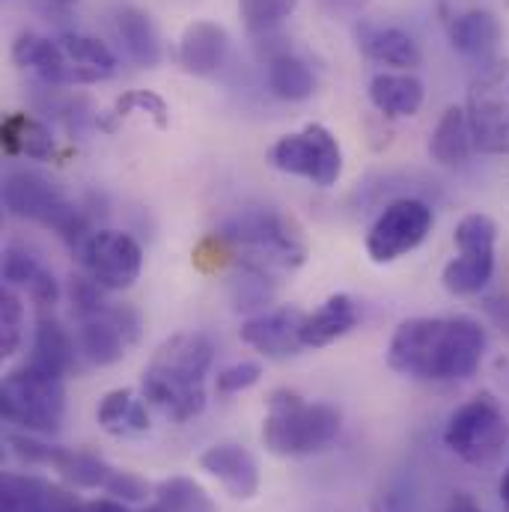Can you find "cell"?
I'll list each match as a JSON object with an SVG mask.
<instances>
[{
	"label": "cell",
	"instance_id": "cell-45",
	"mask_svg": "<svg viewBox=\"0 0 509 512\" xmlns=\"http://www.w3.org/2000/svg\"><path fill=\"white\" fill-rule=\"evenodd\" d=\"M507 3H509V0H507Z\"/></svg>",
	"mask_w": 509,
	"mask_h": 512
},
{
	"label": "cell",
	"instance_id": "cell-39",
	"mask_svg": "<svg viewBox=\"0 0 509 512\" xmlns=\"http://www.w3.org/2000/svg\"><path fill=\"white\" fill-rule=\"evenodd\" d=\"M27 292H30V298H33L39 307H54L57 298H60V283H57V277H54L48 268H42V271L30 280Z\"/></svg>",
	"mask_w": 509,
	"mask_h": 512
},
{
	"label": "cell",
	"instance_id": "cell-16",
	"mask_svg": "<svg viewBox=\"0 0 509 512\" xmlns=\"http://www.w3.org/2000/svg\"><path fill=\"white\" fill-rule=\"evenodd\" d=\"M307 313L295 310V307H277V310H265L254 319H248L242 325V340L262 352L265 358H289L295 355L301 346V322Z\"/></svg>",
	"mask_w": 509,
	"mask_h": 512
},
{
	"label": "cell",
	"instance_id": "cell-41",
	"mask_svg": "<svg viewBox=\"0 0 509 512\" xmlns=\"http://www.w3.org/2000/svg\"><path fill=\"white\" fill-rule=\"evenodd\" d=\"M81 512H128V507L117 498H102V501H93V504L81 507Z\"/></svg>",
	"mask_w": 509,
	"mask_h": 512
},
{
	"label": "cell",
	"instance_id": "cell-28",
	"mask_svg": "<svg viewBox=\"0 0 509 512\" xmlns=\"http://www.w3.org/2000/svg\"><path fill=\"white\" fill-rule=\"evenodd\" d=\"M117 36L126 48V54L143 69H155L161 63V36L152 24V18L137 9L126 6L117 15Z\"/></svg>",
	"mask_w": 509,
	"mask_h": 512
},
{
	"label": "cell",
	"instance_id": "cell-44",
	"mask_svg": "<svg viewBox=\"0 0 509 512\" xmlns=\"http://www.w3.org/2000/svg\"><path fill=\"white\" fill-rule=\"evenodd\" d=\"M45 3H51V6H57V9H66V6H75L78 0H45Z\"/></svg>",
	"mask_w": 509,
	"mask_h": 512
},
{
	"label": "cell",
	"instance_id": "cell-35",
	"mask_svg": "<svg viewBox=\"0 0 509 512\" xmlns=\"http://www.w3.org/2000/svg\"><path fill=\"white\" fill-rule=\"evenodd\" d=\"M69 295H72V310H75L78 319L96 316V313H102L108 307L105 298H102V286L93 277H72Z\"/></svg>",
	"mask_w": 509,
	"mask_h": 512
},
{
	"label": "cell",
	"instance_id": "cell-12",
	"mask_svg": "<svg viewBox=\"0 0 509 512\" xmlns=\"http://www.w3.org/2000/svg\"><path fill=\"white\" fill-rule=\"evenodd\" d=\"M78 259L102 289H128L143 268L140 245L120 230H99L90 233L87 242L78 248Z\"/></svg>",
	"mask_w": 509,
	"mask_h": 512
},
{
	"label": "cell",
	"instance_id": "cell-40",
	"mask_svg": "<svg viewBox=\"0 0 509 512\" xmlns=\"http://www.w3.org/2000/svg\"><path fill=\"white\" fill-rule=\"evenodd\" d=\"M316 3L334 18H358L370 6V0H316Z\"/></svg>",
	"mask_w": 509,
	"mask_h": 512
},
{
	"label": "cell",
	"instance_id": "cell-32",
	"mask_svg": "<svg viewBox=\"0 0 509 512\" xmlns=\"http://www.w3.org/2000/svg\"><path fill=\"white\" fill-rule=\"evenodd\" d=\"M295 6L298 0H239V12L251 36L274 33L295 12Z\"/></svg>",
	"mask_w": 509,
	"mask_h": 512
},
{
	"label": "cell",
	"instance_id": "cell-5",
	"mask_svg": "<svg viewBox=\"0 0 509 512\" xmlns=\"http://www.w3.org/2000/svg\"><path fill=\"white\" fill-rule=\"evenodd\" d=\"M3 206L15 218H27V221L42 224V227H51L75 251L90 236V227H87L81 209H75L39 173H27V170L9 173L6 182H3Z\"/></svg>",
	"mask_w": 509,
	"mask_h": 512
},
{
	"label": "cell",
	"instance_id": "cell-15",
	"mask_svg": "<svg viewBox=\"0 0 509 512\" xmlns=\"http://www.w3.org/2000/svg\"><path fill=\"white\" fill-rule=\"evenodd\" d=\"M12 63L18 69L33 72L45 84H57V87L60 84H96V81H105V75L72 63L66 57V51L60 48V42H51L45 36H36V33H21L12 42Z\"/></svg>",
	"mask_w": 509,
	"mask_h": 512
},
{
	"label": "cell",
	"instance_id": "cell-26",
	"mask_svg": "<svg viewBox=\"0 0 509 512\" xmlns=\"http://www.w3.org/2000/svg\"><path fill=\"white\" fill-rule=\"evenodd\" d=\"M99 426L108 435L117 438H137L149 432V411H146V399H140L134 390H111L105 393V399L99 402Z\"/></svg>",
	"mask_w": 509,
	"mask_h": 512
},
{
	"label": "cell",
	"instance_id": "cell-8",
	"mask_svg": "<svg viewBox=\"0 0 509 512\" xmlns=\"http://www.w3.org/2000/svg\"><path fill=\"white\" fill-rule=\"evenodd\" d=\"M465 114L480 152L509 155V57L489 63L471 81Z\"/></svg>",
	"mask_w": 509,
	"mask_h": 512
},
{
	"label": "cell",
	"instance_id": "cell-23",
	"mask_svg": "<svg viewBox=\"0 0 509 512\" xmlns=\"http://www.w3.org/2000/svg\"><path fill=\"white\" fill-rule=\"evenodd\" d=\"M75 358H78V346L75 340L69 337V331L57 322V319H48L42 316L36 322V334H33V355H30V367L39 370V373H48V376H57L63 379L72 367H75Z\"/></svg>",
	"mask_w": 509,
	"mask_h": 512
},
{
	"label": "cell",
	"instance_id": "cell-2",
	"mask_svg": "<svg viewBox=\"0 0 509 512\" xmlns=\"http://www.w3.org/2000/svg\"><path fill=\"white\" fill-rule=\"evenodd\" d=\"M215 343L203 331H182L164 340L143 370V399L176 423L194 420L206 408V376Z\"/></svg>",
	"mask_w": 509,
	"mask_h": 512
},
{
	"label": "cell",
	"instance_id": "cell-4",
	"mask_svg": "<svg viewBox=\"0 0 509 512\" xmlns=\"http://www.w3.org/2000/svg\"><path fill=\"white\" fill-rule=\"evenodd\" d=\"M218 239L242 254V265L259 271H292L304 262V245L289 221L271 209H248L218 230Z\"/></svg>",
	"mask_w": 509,
	"mask_h": 512
},
{
	"label": "cell",
	"instance_id": "cell-9",
	"mask_svg": "<svg viewBox=\"0 0 509 512\" xmlns=\"http://www.w3.org/2000/svg\"><path fill=\"white\" fill-rule=\"evenodd\" d=\"M453 242L459 248V256L444 265L441 283L450 295H477L495 274L498 224L483 212H471L456 224Z\"/></svg>",
	"mask_w": 509,
	"mask_h": 512
},
{
	"label": "cell",
	"instance_id": "cell-1",
	"mask_svg": "<svg viewBox=\"0 0 509 512\" xmlns=\"http://www.w3.org/2000/svg\"><path fill=\"white\" fill-rule=\"evenodd\" d=\"M486 328L471 316H417L402 322L387 346V364L420 382H456L477 373Z\"/></svg>",
	"mask_w": 509,
	"mask_h": 512
},
{
	"label": "cell",
	"instance_id": "cell-27",
	"mask_svg": "<svg viewBox=\"0 0 509 512\" xmlns=\"http://www.w3.org/2000/svg\"><path fill=\"white\" fill-rule=\"evenodd\" d=\"M0 143L9 155H24L33 161H48L57 155V140L51 128L30 114H9L0 126Z\"/></svg>",
	"mask_w": 509,
	"mask_h": 512
},
{
	"label": "cell",
	"instance_id": "cell-22",
	"mask_svg": "<svg viewBox=\"0 0 509 512\" xmlns=\"http://www.w3.org/2000/svg\"><path fill=\"white\" fill-rule=\"evenodd\" d=\"M358 45L361 51L382 63V66H393L399 72H411L423 63L420 45L414 42L411 33L399 30V27H379V24H361L358 27Z\"/></svg>",
	"mask_w": 509,
	"mask_h": 512
},
{
	"label": "cell",
	"instance_id": "cell-3",
	"mask_svg": "<svg viewBox=\"0 0 509 512\" xmlns=\"http://www.w3.org/2000/svg\"><path fill=\"white\" fill-rule=\"evenodd\" d=\"M343 429V414L328 402H304L295 390H274L262 420V444L274 456H313L328 450Z\"/></svg>",
	"mask_w": 509,
	"mask_h": 512
},
{
	"label": "cell",
	"instance_id": "cell-33",
	"mask_svg": "<svg viewBox=\"0 0 509 512\" xmlns=\"http://www.w3.org/2000/svg\"><path fill=\"white\" fill-rule=\"evenodd\" d=\"M24 340V307L15 292H0V355L12 358Z\"/></svg>",
	"mask_w": 509,
	"mask_h": 512
},
{
	"label": "cell",
	"instance_id": "cell-21",
	"mask_svg": "<svg viewBox=\"0 0 509 512\" xmlns=\"http://www.w3.org/2000/svg\"><path fill=\"white\" fill-rule=\"evenodd\" d=\"M361 322V307L352 295L340 292L331 295L319 310L307 313L301 322V346L304 349H322L334 340L346 337Z\"/></svg>",
	"mask_w": 509,
	"mask_h": 512
},
{
	"label": "cell",
	"instance_id": "cell-6",
	"mask_svg": "<svg viewBox=\"0 0 509 512\" xmlns=\"http://www.w3.org/2000/svg\"><path fill=\"white\" fill-rule=\"evenodd\" d=\"M0 411L9 423H18L27 432L51 435L60 429L66 414L63 382L24 364L21 370H12L0 384Z\"/></svg>",
	"mask_w": 509,
	"mask_h": 512
},
{
	"label": "cell",
	"instance_id": "cell-7",
	"mask_svg": "<svg viewBox=\"0 0 509 512\" xmlns=\"http://www.w3.org/2000/svg\"><path fill=\"white\" fill-rule=\"evenodd\" d=\"M507 438L509 423L492 393H477L462 402L444 426V444L468 465L495 462L504 453Z\"/></svg>",
	"mask_w": 509,
	"mask_h": 512
},
{
	"label": "cell",
	"instance_id": "cell-30",
	"mask_svg": "<svg viewBox=\"0 0 509 512\" xmlns=\"http://www.w3.org/2000/svg\"><path fill=\"white\" fill-rule=\"evenodd\" d=\"M143 512H218L209 492L191 477H170L158 483L152 507Z\"/></svg>",
	"mask_w": 509,
	"mask_h": 512
},
{
	"label": "cell",
	"instance_id": "cell-18",
	"mask_svg": "<svg viewBox=\"0 0 509 512\" xmlns=\"http://www.w3.org/2000/svg\"><path fill=\"white\" fill-rule=\"evenodd\" d=\"M0 512H81L78 501L42 477L3 474Z\"/></svg>",
	"mask_w": 509,
	"mask_h": 512
},
{
	"label": "cell",
	"instance_id": "cell-29",
	"mask_svg": "<svg viewBox=\"0 0 509 512\" xmlns=\"http://www.w3.org/2000/svg\"><path fill=\"white\" fill-rule=\"evenodd\" d=\"M268 87L277 99L283 102H304L313 96V72L310 66L295 57L292 51L268 60Z\"/></svg>",
	"mask_w": 509,
	"mask_h": 512
},
{
	"label": "cell",
	"instance_id": "cell-11",
	"mask_svg": "<svg viewBox=\"0 0 509 512\" xmlns=\"http://www.w3.org/2000/svg\"><path fill=\"white\" fill-rule=\"evenodd\" d=\"M432 224H435V215L423 200H411V197L396 200L370 227L367 254L379 265L396 262L399 256L411 254L414 248L426 242V236L432 233Z\"/></svg>",
	"mask_w": 509,
	"mask_h": 512
},
{
	"label": "cell",
	"instance_id": "cell-43",
	"mask_svg": "<svg viewBox=\"0 0 509 512\" xmlns=\"http://www.w3.org/2000/svg\"><path fill=\"white\" fill-rule=\"evenodd\" d=\"M498 495H501V504H504V512H509V468L504 471L501 483H498Z\"/></svg>",
	"mask_w": 509,
	"mask_h": 512
},
{
	"label": "cell",
	"instance_id": "cell-14",
	"mask_svg": "<svg viewBox=\"0 0 509 512\" xmlns=\"http://www.w3.org/2000/svg\"><path fill=\"white\" fill-rule=\"evenodd\" d=\"M137 316L126 307H105L96 316L81 319L78 328V352L93 367H111L123 361L126 349L137 340Z\"/></svg>",
	"mask_w": 509,
	"mask_h": 512
},
{
	"label": "cell",
	"instance_id": "cell-34",
	"mask_svg": "<svg viewBox=\"0 0 509 512\" xmlns=\"http://www.w3.org/2000/svg\"><path fill=\"white\" fill-rule=\"evenodd\" d=\"M134 111L152 117V123L158 128H167V123H170V111H167L164 99L155 96V93H149V90H131L126 96H120L117 105H114V111H111V117L114 120H126Z\"/></svg>",
	"mask_w": 509,
	"mask_h": 512
},
{
	"label": "cell",
	"instance_id": "cell-10",
	"mask_svg": "<svg viewBox=\"0 0 509 512\" xmlns=\"http://www.w3.org/2000/svg\"><path fill=\"white\" fill-rule=\"evenodd\" d=\"M268 161L277 170L310 179L319 188L337 185L343 173V149L337 137L319 123H310L295 134H283L268 149Z\"/></svg>",
	"mask_w": 509,
	"mask_h": 512
},
{
	"label": "cell",
	"instance_id": "cell-25",
	"mask_svg": "<svg viewBox=\"0 0 509 512\" xmlns=\"http://www.w3.org/2000/svg\"><path fill=\"white\" fill-rule=\"evenodd\" d=\"M423 84L411 72H379L370 81V102L387 117H414L423 108Z\"/></svg>",
	"mask_w": 509,
	"mask_h": 512
},
{
	"label": "cell",
	"instance_id": "cell-24",
	"mask_svg": "<svg viewBox=\"0 0 509 512\" xmlns=\"http://www.w3.org/2000/svg\"><path fill=\"white\" fill-rule=\"evenodd\" d=\"M474 134H471V123H468V114L465 108L453 105L441 114L438 126L432 131V140H429V155L435 164L441 167H459L471 158L474 152Z\"/></svg>",
	"mask_w": 509,
	"mask_h": 512
},
{
	"label": "cell",
	"instance_id": "cell-37",
	"mask_svg": "<svg viewBox=\"0 0 509 512\" xmlns=\"http://www.w3.org/2000/svg\"><path fill=\"white\" fill-rule=\"evenodd\" d=\"M259 379H262V367L256 361H242V364H233V367L221 370L215 384H218L221 393H242V390L254 387Z\"/></svg>",
	"mask_w": 509,
	"mask_h": 512
},
{
	"label": "cell",
	"instance_id": "cell-19",
	"mask_svg": "<svg viewBox=\"0 0 509 512\" xmlns=\"http://www.w3.org/2000/svg\"><path fill=\"white\" fill-rule=\"evenodd\" d=\"M200 468L212 474L230 498L251 501L259 492V465L239 444H215L200 456Z\"/></svg>",
	"mask_w": 509,
	"mask_h": 512
},
{
	"label": "cell",
	"instance_id": "cell-31",
	"mask_svg": "<svg viewBox=\"0 0 509 512\" xmlns=\"http://www.w3.org/2000/svg\"><path fill=\"white\" fill-rule=\"evenodd\" d=\"M60 48L66 51V57H69L72 63H78V66H84V69H93V72H99V75H105V78H111V75L117 72V57H114V51H111L102 39H96V36H87V33H66V36L60 39Z\"/></svg>",
	"mask_w": 509,
	"mask_h": 512
},
{
	"label": "cell",
	"instance_id": "cell-20",
	"mask_svg": "<svg viewBox=\"0 0 509 512\" xmlns=\"http://www.w3.org/2000/svg\"><path fill=\"white\" fill-rule=\"evenodd\" d=\"M230 51V36L215 21H194L179 39V63L188 75L206 78L215 75Z\"/></svg>",
	"mask_w": 509,
	"mask_h": 512
},
{
	"label": "cell",
	"instance_id": "cell-13",
	"mask_svg": "<svg viewBox=\"0 0 509 512\" xmlns=\"http://www.w3.org/2000/svg\"><path fill=\"white\" fill-rule=\"evenodd\" d=\"M12 450L18 459L30 462V465H48L54 468L63 480H69L78 489H108V483L114 480L117 468H111L102 456L87 453V450H66V447H48L42 441L24 438V435H12L9 438Z\"/></svg>",
	"mask_w": 509,
	"mask_h": 512
},
{
	"label": "cell",
	"instance_id": "cell-42",
	"mask_svg": "<svg viewBox=\"0 0 509 512\" xmlns=\"http://www.w3.org/2000/svg\"><path fill=\"white\" fill-rule=\"evenodd\" d=\"M447 512H483L480 507H477V501L471 498V495H465V492H459L453 501H450V507H447Z\"/></svg>",
	"mask_w": 509,
	"mask_h": 512
},
{
	"label": "cell",
	"instance_id": "cell-38",
	"mask_svg": "<svg viewBox=\"0 0 509 512\" xmlns=\"http://www.w3.org/2000/svg\"><path fill=\"white\" fill-rule=\"evenodd\" d=\"M105 492H108V495H114L117 501H131V504H134V501H146L149 486H146L140 477L128 474V471H117Z\"/></svg>",
	"mask_w": 509,
	"mask_h": 512
},
{
	"label": "cell",
	"instance_id": "cell-36",
	"mask_svg": "<svg viewBox=\"0 0 509 512\" xmlns=\"http://www.w3.org/2000/svg\"><path fill=\"white\" fill-rule=\"evenodd\" d=\"M42 271V265L36 262V256H30L27 251H18V248H9L3 254V277L12 283V286H30V280Z\"/></svg>",
	"mask_w": 509,
	"mask_h": 512
},
{
	"label": "cell",
	"instance_id": "cell-17",
	"mask_svg": "<svg viewBox=\"0 0 509 512\" xmlns=\"http://www.w3.org/2000/svg\"><path fill=\"white\" fill-rule=\"evenodd\" d=\"M501 36V21L489 9H465L447 21V39L453 51L483 66L495 63Z\"/></svg>",
	"mask_w": 509,
	"mask_h": 512
}]
</instances>
